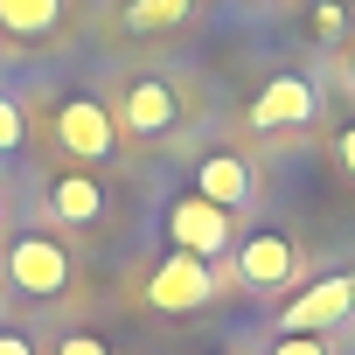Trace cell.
<instances>
[{
	"label": "cell",
	"mask_w": 355,
	"mask_h": 355,
	"mask_svg": "<svg viewBox=\"0 0 355 355\" xmlns=\"http://www.w3.org/2000/svg\"><path fill=\"white\" fill-rule=\"evenodd\" d=\"M49 209H56V223H98V216H105L98 174H63V182L49 189Z\"/></svg>",
	"instance_id": "10"
},
{
	"label": "cell",
	"mask_w": 355,
	"mask_h": 355,
	"mask_svg": "<svg viewBox=\"0 0 355 355\" xmlns=\"http://www.w3.org/2000/svg\"><path fill=\"white\" fill-rule=\"evenodd\" d=\"M63 15V0H0V28H15V35H49Z\"/></svg>",
	"instance_id": "11"
},
{
	"label": "cell",
	"mask_w": 355,
	"mask_h": 355,
	"mask_svg": "<svg viewBox=\"0 0 355 355\" xmlns=\"http://www.w3.org/2000/svg\"><path fill=\"white\" fill-rule=\"evenodd\" d=\"M348 84H355V63H348Z\"/></svg>",
	"instance_id": "19"
},
{
	"label": "cell",
	"mask_w": 355,
	"mask_h": 355,
	"mask_svg": "<svg viewBox=\"0 0 355 355\" xmlns=\"http://www.w3.org/2000/svg\"><path fill=\"white\" fill-rule=\"evenodd\" d=\"M49 132H56V146H63V153H77V160H112V153H119V119H112L91 91L56 98Z\"/></svg>",
	"instance_id": "1"
},
{
	"label": "cell",
	"mask_w": 355,
	"mask_h": 355,
	"mask_svg": "<svg viewBox=\"0 0 355 355\" xmlns=\"http://www.w3.org/2000/svg\"><path fill=\"white\" fill-rule=\"evenodd\" d=\"M189 8H196V0H132V8H125V28L153 35V28H174V21H182Z\"/></svg>",
	"instance_id": "12"
},
{
	"label": "cell",
	"mask_w": 355,
	"mask_h": 355,
	"mask_svg": "<svg viewBox=\"0 0 355 355\" xmlns=\"http://www.w3.org/2000/svg\"><path fill=\"white\" fill-rule=\"evenodd\" d=\"M196 196L216 202V209H237V202L251 196V160H244V153H202V167H196Z\"/></svg>",
	"instance_id": "9"
},
{
	"label": "cell",
	"mask_w": 355,
	"mask_h": 355,
	"mask_svg": "<svg viewBox=\"0 0 355 355\" xmlns=\"http://www.w3.org/2000/svg\"><path fill=\"white\" fill-rule=\"evenodd\" d=\"M56 355H112V348H105L98 334H63V348H56Z\"/></svg>",
	"instance_id": "16"
},
{
	"label": "cell",
	"mask_w": 355,
	"mask_h": 355,
	"mask_svg": "<svg viewBox=\"0 0 355 355\" xmlns=\"http://www.w3.org/2000/svg\"><path fill=\"white\" fill-rule=\"evenodd\" d=\"M167 237H174V251L209 258V265H216V258L237 244L230 209H216V202H202V196H174V209H167Z\"/></svg>",
	"instance_id": "4"
},
{
	"label": "cell",
	"mask_w": 355,
	"mask_h": 355,
	"mask_svg": "<svg viewBox=\"0 0 355 355\" xmlns=\"http://www.w3.org/2000/svg\"><path fill=\"white\" fill-rule=\"evenodd\" d=\"M355 313V279L348 272H334V279H313L300 300H286V334H327V327H341Z\"/></svg>",
	"instance_id": "5"
},
{
	"label": "cell",
	"mask_w": 355,
	"mask_h": 355,
	"mask_svg": "<svg viewBox=\"0 0 355 355\" xmlns=\"http://www.w3.org/2000/svg\"><path fill=\"white\" fill-rule=\"evenodd\" d=\"M306 28H313V35H341V28H348L341 0H313V8H306Z\"/></svg>",
	"instance_id": "14"
},
{
	"label": "cell",
	"mask_w": 355,
	"mask_h": 355,
	"mask_svg": "<svg viewBox=\"0 0 355 355\" xmlns=\"http://www.w3.org/2000/svg\"><path fill=\"white\" fill-rule=\"evenodd\" d=\"M334 153H341V174L355 182V125H341V139H334Z\"/></svg>",
	"instance_id": "17"
},
{
	"label": "cell",
	"mask_w": 355,
	"mask_h": 355,
	"mask_svg": "<svg viewBox=\"0 0 355 355\" xmlns=\"http://www.w3.org/2000/svg\"><path fill=\"white\" fill-rule=\"evenodd\" d=\"M272 355H327V334H279Z\"/></svg>",
	"instance_id": "15"
},
{
	"label": "cell",
	"mask_w": 355,
	"mask_h": 355,
	"mask_svg": "<svg viewBox=\"0 0 355 355\" xmlns=\"http://www.w3.org/2000/svg\"><path fill=\"white\" fill-rule=\"evenodd\" d=\"M174 119H182V98H174L167 77H125V98H119V125L139 132V139H167Z\"/></svg>",
	"instance_id": "6"
},
{
	"label": "cell",
	"mask_w": 355,
	"mask_h": 355,
	"mask_svg": "<svg viewBox=\"0 0 355 355\" xmlns=\"http://www.w3.org/2000/svg\"><path fill=\"white\" fill-rule=\"evenodd\" d=\"M320 112V91L306 84V77H272L258 98H251V125L258 132H293V125H306Z\"/></svg>",
	"instance_id": "7"
},
{
	"label": "cell",
	"mask_w": 355,
	"mask_h": 355,
	"mask_svg": "<svg viewBox=\"0 0 355 355\" xmlns=\"http://www.w3.org/2000/svg\"><path fill=\"white\" fill-rule=\"evenodd\" d=\"M237 279L258 286V293H279V286L293 279V244H286L279 230H258L251 244H237Z\"/></svg>",
	"instance_id": "8"
},
{
	"label": "cell",
	"mask_w": 355,
	"mask_h": 355,
	"mask_svg": "<svg viewBox=\"0 0 355 355\" xmlns=\"http://www.w3.org/2000/svg\"><path fill=\"white\" fill-rule=\"evenodd\" d=\"M8 286H15L21 300H63V293H70V251H63L56 237H42V230L15 237V244H8Z\"/></svg>",
	"instance_id": "2"
},
{
	"label": "cell",
	"mask_w": 355,
	"mask_h": 355,
	"mask_svg": "<svg viewBox=\"0 0 355 355\" xmlns=\"http://www.w3.org/2000/svg\"><path fill=\"white\" fill-rule=\"evenodd\" d=\"M209 300H216L209 258L174 251V258H160V265L146 272V306H160V313H189V306H209Z\"/></svg>",
	"instance_id": "3"
},
{
	"label": "cell",
	"mask_w": 355,
	"mask_h": 355,
	"mask_svg": "<svg viewBox=\"0 0 355 355\" xmlns=\"http://www.w3.org/2000/svg\"><path fill=\"white\" fill-rule=\"evenodd\" d=\"M21 139H28V112H21L8 91H0V153H15Z\"/></svg>",
	"instance_id": "13"
},
{
	"label": "cell",
	"mask_w": 355,
	"mask_h": 355,
	"mask_svg": "<svg viewBox=\"0 0 355 355\" xmlns=\"http://www.w3.org/2000/svg\"><path fill=\"white\" fill-rule=\"evenodd\" d=\"M0 355H35V348H28L21 334H0Z\"/></svg>",
	"instance_id": "18"
}]
</instances>
